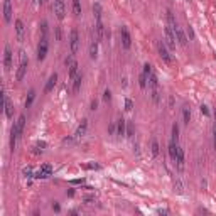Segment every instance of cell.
Returning a JSON list of instances; mask_svg holds the SVG:
<instances>
[{
	"label": "cell",
	"instance_id": "obj_1",
	"mask_svg": "<svg viewBox=\"0 0 216 216\" xmlns=\"http://www.w3.org/2000/svg\"><path fill=\"white\" fill-rule=\"evenodd\" d=\"M27 64H29V61H27V58H26V53L20 51V64H19L17 73H15V80L17 81L24 80V76H26V73H27Z\"/></svg>",
	"mask_w": 216,
	"mask_h": 216
},
{
	"label": "cell",
	"instance_id": "obj_2",
	"mask_svg": "<svg viewBox=\"0 0 216 216\" xmlns=\"http://www.w3.org/2000/svg\"><path fill=\"white\" fill-rule=\"evenodd\" d=\"M69 47H71V53L73 54H76L78 49H80V34H78L76 29H73L69 32Z\"/></svg>",
	"mask_w": 216,
	"mask_h": 216
},
{
	"label": "cell",
	"instance_id": "obj_3",
	"mask_svg": "<svg viewBox=\"0 0 216 216\" xmlns=\"http://www.w3.org/2000/svg\"><path fill=\"white\" fill-rule=\"evenodd\" d=\"M157 51H159V56L162 58V61H166L167 64H171L172 63V56H171V53L167 51V46L164 44V42H157Z\"/></svg>",
	"mask_w": 216,
	"mask_h": 216
},
{
	"label": "cell",
	"instance_id": "obj_4",
	"mask_svg": "<svg viewBox=\"0 0 216 216\" xmlns=\"http://www.w3.org/2000/svg\"><path fill=\"white\" fill-rule=\"evenodd\" d=\"M12 58H14L12 49H10V46L7 44L5 49H4V68H5V71H10V69H12V66H14Z\"/></svg>",
	"mask_w": 216,
	"mask_h": 216
},
{
	"label": "cell",
	"instance_id": "obj_5",
	"mask_svg": "<svg viewBox=\"0 0 216 216\" xmlns=\"http://www.w3.org/2000/svg\"><path fill=\"white\" fill-rule=\"evenodd\" d=\"M164 34H166V41H164V44L169 47V49H174L176 47V36H174V31H172V27H166L164 29Z\"/></svg>",
	"mask_w": 216,
	"mask_h": 216
},
{
	"label": "cell",
	"instance_id": "obj_6",
	"mask_svg": "<svg viewBox=\"0 0 216 216\" xmlns=\"http://www.w3.org/2000/svg\"><path fill=\"white\" fill-rule=\"evenodd\" d=\"M47 49H49V44H47V39L46 37H42L39 42V46H37V61H44L47 56Z\"/></svg>",
	"mask_w": 216,
	"mask_h": 216
},
{
	"label": "cell",
	"instance_id": "obj_7",
	"mask_svg": "<svg viewBox=\"0 0 216 216\" xmlns=\"http://www.w3.org/2000/svg\"><path fill=\"white\" fill-rule=\"evenodd\" d=\"M54 14H56V17L59 20L64 19V14H66V5H64V0H54Z\"/></svg>",
	"mask_w": 216,
	"mask_h": 216
},
{
	"label": "cell",
	"instance_id": "obj_8",
	"mask_svg": "<svg viewBox=\"0 0 216 216\" xmlns=\"http://www.w3.org/2000/svg\"><path fill=\"white\" fill-rule=\"evenodd\" d=\"M172 31H174V36H176V41H177V42H179V44H181V46H186V44H188V34L184 32V31H182L181 27L179 26H176V27H172Z\"/></svg>",
	"mask_w": 216,
	"mask_h": 216
},
{
	"label": "cell",
	"instance_id": "obj_9",
	"mask_svg": "<svg viewBox=\"0 0 216 216\" xmlns=\"http://www.w3.org/2000/svg\"><path fill=\"white\" fill-rule=\"evenodd\" d=\"M120 37H122V46L125 47V49H130V46H132V36H130L127 27H122Z\"/></svg>",
	"mask_w": 216,
	"mask_h": 216
},
{
	"label": "cell",
	"instance_id": "obj_10",
	"mask_svg": "<svg viewBox=\"0 0 216 216\" xmlns=\"http://www.w3.org/2000/svg\"><path fill=\"white\" fill-rule=\"evenodd\" d=\"M12 14H14L12 2H10V0H4V20H5L7 24L12 20Z\"/></svg>",
	"mask_w": 216,
	"mask_h": 216
},
{
	"label": "cell",
	"instance_id": "obj_11",
	"mask_svg": "<svg viewBox=\"0 0 216 216\" xmlns=\"http://www.w3.org/2000/svg\"><path fill=\"white\" fill-rule=\"evenodd\" d=\"M56 83H58V74L53 73L51 76H49V80H47L46 86H44V93H51L54 90V86H56Z\"/></svg>",
	"mask_w": 216,
	"mask_h": 216
},
{
	"label": "cell",
	"instance_id": "obj_12",
	"mask_svg": "<svg viewBox=\"0 0 216 216\" xmlns=\"http://www.w3.org/2000/svg\"><path fill=\"white\" fill-rule=\"evenodd\" d=\"M15 32H17V41H24V32H26V27L22 19L15 20Z\"/></svg>",
	"mask_w": 216,
	"mask_h": 216
},
{
	"label": "cell",
	"instance_id": "obj_13",
	"mask_svg": "<svg viewBox=\"0 0 216 216\" xmlns=\"http://www.w3.org/2000/svg\"><path fill=\"white\" fill-rule=\"evenodd\" d=\"M4 103H5V115L7 118H12L14 117V105L10 98H9V95H4Z\"/></svg>",
	"mask_w": 216,
	"mask_h": 216
},
{
	"label": "cell",
	"instance_id": "obj_14",
	"mask_svg": "<svg viewBox=\"0 0 216 216\" xmlns=\"http://www.w3.org/2000/svg\"><path fill=\"white\" fill-rule=\"evenodd\" d=\"M95 31H96V41L100 42V41L105 37V26H103V22H101V20H96Z\"/></svg>",
	"mask_w": 216,
	"mask_h": 216
},
{
	"label": "cell",
	"instance_id": "obj_15",
	"mask_svg": "<svg viewBox=\"0 0 216 216\" xmlns=\"http://www.w3.org/2000/svg\"><path fill=\"white\" fill-rule=\"evenodd\" d=\"M86 128H88V120H83L80 123V127L76 128V134H74V139H81L83 135L86 134Z\"/></svg>",
	"mask_w": 216,
	"mask_h": 216
},
{
	"label": "cell",
	"instance_id": "obj_16",
	"mask_svg": "<svg viewBox=\"0 0 216 216\" xmlns=\"http://www.w3.org/2000/svg\"><path fill=\"white\" fill-rule=\"evenodd\" d=\"M125 134H127V122L123 120V118H120V120L117 122V135L123 137Z\"/></svg>",
	"mask_w": 216,
	"mask_h": 216
},
{
	"label": "cell",
	"instance_id": "obj_17",
	"mask_svg": "<svg viewBox=\"0 0 216 216\" xmlns=\"http://www.w3.org/2000/svg\"><path fill=\"white\" fill-rule=\"evenodd\" d=\"M176 162H177V167H179V171H182V169H184V162H186V157H184V150H182L181 147H179V150H177V157H176Z\"/></svg>",
	"mask_w": 216,
	"mask_h": 216
},
{
	"label": "cell",
	"instance_id": "obj_18",
	"mask_svg": "<svg viewBox=\"0 0 216 216\" xmlns=\"http://www.w3.org/2000/svg\"><path fill=\"white\" fill-rule=\"evenodd\" d=\"M14 125H15V128H17V132L22 135L24 127H26V115H19V118H17V122H15Z\"/></svg>",
	"mask_w": 216,
	"mask_h": 216
},
{
	"label": "cell",
	"instance_id": "obj_19",
	"mask_svg": "<svg viewBox=\"0 0 216 216\" xmlns=\"http://www.w3.org/2000/svg\"><path fill=\"white\" fill-rule=\"evenodd\" d=\"M147 80H148V86L150 88H159V80H157V74L154 71L147 76Z\"/></svg>",
	"mask_w": 216,
	"mask_h": 216
},
{
	"label": "cell",
	"instance_id": "obj_20",
	"mask_svg": "<svg viewBox=\"0 0 216 216\" xmlns=\"http://www.w3.org/2000/svg\"><path fill=\"white\" fill-rule=\"evenodd\" d=\"M81 81H83V76H81V74H76V76L73 78V91H74V93H78V91H80Z\"/></svg>",
	"mask_w": 216,
	"mask_h": 216
},
{
	"label": "cell",
	"instance_id": "obj_21",
	"mask_svg": "<svg viewBox=\"0 0 216 216\" xmlns=\"http://www.w3.org/2000/svg\"><path fill=\"white\" fill-rule=\"evenodd\" d=\"M96 56H98V41H93L90 44V58L96 59Z\"/></svg>",
	"mask_w": 216,
	"mask_h": 216
},
{
	"label": "cell",
	"instance_id": "obj_22",
	"mask_svg": "<svg viewBox=\"0 0 216 216\" xmlns=\"http://www.w3.org/2000/svg\"><path fill=\"white\" fill-rule=\"evenodd\" d=\"M177 150H179L177 144H176V142H171V144H169V155H171L172 161H176V157H177Z\"/></svg>",
	"mask_w": 216,
	"mask_h": 216
},
{
	"label": "cell",
	"instance_id": "obj_23",
	"mask_svg": "<svg viewBox=\"0 0 216 216\" xmlns=\"http://www.w3.org/2000/svg\"><path fill=\"white\" fill-rule=\"evenodd\" d=\"M182 122H184L186 125H189V122H191V108H189L188 105L182 108Z\"/></svg>",
	"mask_w": 216,
	"mask_h": 216
},
{
	"label": "cell",
	"instance_id": "obj_24",
	"mask_svg": "<svg viewBox=\"0 0 216 216\" xmlns=\"http://www.w3.org/2000/svg\"><path fill=\"white\" fill-rule=\"evenodd\" d=\"M174 191L177 194H184V186H182V181L179 177H174Z\"/></svg>",
	"mask_w": 216,
	"mask_h": 216
},
{
	"label": "cell",
	"instance_id": "obj_25",
	"mask_svg": "<svg viewBox=\"0 0 216 216\" xmlns=\"http://www.w3.org/2000/svg\"><path fill=\"white\" fill-rule=\"evenodd\" d=\"M68 69H69V78L73 80L74 76L78 74V63H76V61H73V63H71V64L68 66Z\"/></svg>",
	"mask_w": 216,
	"mask_h": 216
},
{
	"label": "cell",
	"instance_id": "obj_26",
	"mask_svg": "<svg viewBox=\"0 0 216 216\" xmlns=\"http://www.w3.org/2000/svg\"><path fill=\"white\" fill-rule=\"evenodd\" d=\"M150 96H152V101H154L155 105H159V103H161V93H159V88H152Z\"/></svg>",
	"mask_w": 216,
	"mask_h": 216
},
{
	"label": "cell",
	"instance_id": "obj_27",
	"mask_svg": "<svg viewBox=\"0 0 216 216\" xmlns=\"http://www.w3.org/2000/svg\"><path fill=\"white\" fill-rule=\"evenodd\" d=\"M150 150H152V155H154V157H157V155H159V152H161V147H159V142L155 140H152V144H150Z\"/></svg>",
	"mask_w": 216,
	"mask_h": 216
},
{
	"label": "cell",
	"instance_id": "obj_28",
	"mask_svg": "<svg viewBox=\"0 0 216 216\" xmlns=\"http://www.w3.org/2000/svg\"><path fill=\"white\" fill-rule=\"evenodd\" d=\"M34 98H36V90H31L29 95H27V98H26V108H29L31 105H32Z\"/></svg>",
	"mask_w": 216,
	"mask_h": 216
},
{
	"label": "cell",
	"instance_id": "obj_29",
	"mask_svg": "<svg viewBox=\"0 0 216 216\" xmlns=\"http://www.w3.org/2000/svg\"><path fill=\"white\" fill-rule=\"evenodd\" d=\"M93 14H95V17H96V20H101V5L98 2L93 4Z\"/></svg>",
	"mask_w": 216,
	"mask_h": 216
},
{
	"label": "cell",
	"instance_id": "obj_30",
	"mask_svg": "<svg viewBox=\"0 0 216 216\" xmlns=\"http://www.w3.org/2000/svg\"><path fill=\"white\" fill-rule=\"evenodd\" d=\"M177 140H179V125L174 123V125H172V140L171 142H176V144H177Z\"/></svg>",
	"mask_w": 216,
	"mask_h": 216
},
{
	"label": "cell",
	"instance_id": "obj_31",
	"mask_svg": "<svg viewBox=\"0 0 216 216\" xmlns=\"http://www.w3.org/2000/svg\"><path fill=\"white\" fill-rule=\"evenodd\" d=\"M73 12L76 17H80L81 15V4H80V0H73Z\"/></svg>",
	"mask_w": 216,
	"mask_h": 216
},
{
	"label": "cell",
	"instance_id": "obj_32",
	"mask_svg": "<svg viewBox=\"0 0 216 216\" xmlns=\"http://www.w3.org/2000/svg\"><path fill=\"white\" fill-rule=\"evenodd\" d=\"M46 148V142H37L36 147H34V154H42Z\"/></svg>",
	"mask_w": 216,
	"mask_h": 216
},
{
	"label": "cell",
	"instance_id": "obj_33",
	"mask_svg": "<svg viewBox=\"0 0 216 216\" xmlns=\"http://www.w3.org/2000/svg\"><path fill=\"white\" fill-rule=\"evenodd\" d=\"M81 167L88 169V171H98V169H101V166L100 164H95V162H90V164H83Z\"/></svg>",
	"mask_w": 216,
	"mask_h": 216
},
{
	"label": "cell",
	"instance_id": "obj_34",
	"mask_svg": "<svg viewBox=\"0 0 216 216\" xmlns=\"http://www.w3.org/2000/svg\"><path fill=\"white\" fill-rule=\"evenodd\" d=\"M167 22H169V27H176L177 24H176V19H174V14L171 12V10H167Z\"/></svg>",
	"mask_w": 216,
	"mask_h": 216
},
{
	"label": "cell",
	"instance_id": "obj_35",
	"mask_svg": "<svg viewBox=\"0 0 216 216\" xmlns=\"http://www.w3.org/2000/svg\"><path fill=\"white\" fill-rule=\"evenodd\" d=\"M147 83H148V80H147V74H144V73H142L140 76H139V85H140V88H147Z\"/></svg>",
	"mask_w": 216,
	"mask_h": 216
},
{
	"label": "cell",
	"instance_id": "obj_36",
	"mask_svg": "<svg viewBox=\"0 0 216 216\" xmlns=\"http://www.w3.org/2000/svg\"><path fill=\"white\" fill-rule=\"evenodd\" d=\"M41 171H42V172H46L47 176H51V174H53V166H49V164H44V166L41 167Z\"/></svg>",
	"mask_w": 216,
	"mask_h": 216
},
{
	"label": "cell",
	"instance_id": "obj_37",
	"mask_svg": "<svg viewBox=\"0 0 216 216\" xmlns=\"http://www.w3.org/2000/svg\"><path fill=\"white\" fill-rule=\"evenodd\" d=\"M54 34H56V41L63 39V31H61V27H54Z\"/></svg>",
	"mask_w": 216,
	"mask_h": 216
},
{
	"label": "cell",
	"instance_id": "obj_38",
	"mask_svg": "<svg viewBox=\"0 0 216 216\" xmlns=\"http://www.w3.org/2000/svg\"><path fill=\"white\" fill-rule=\"evenodd\" d=\"M132 108H134V101L130 100V98H127V100H125V110H127V112H132Z\"/></svg>",
	"mask_w": 216,
	"mask_h": 216
},
{
	"label": "cell",
	"instance_id": "obj_39",
	"mask_svg": "<svg viewBox=\"0 0 216 216\" xmlns=\"http://www.w3.org/2000/svg\"><path fill=\"white\" fill-rule=\"evenodd\" d=\"M112 100V91L110 90H105L103 91V101H110Z\"/></svg>",
	"mask_w": 216,
	"mask_h": 216
},
{
	"label": "cell",
	"instance_id": "obj_40",
	"mask_svg": "<svg viewBox=\"0 0 216 216\" xmlns=\"http://www.w3.org/2000/svg\"><path fill=\"white\" fill-rule=\"evenodd\" d=\"M127 137H134V127H132V123L128 122V125H127Z\"/></svg>",
	"mask_w": 216,
	"mask_h": 216
},
{
	"label": "cell",
	"instance_id": "obj_41",
	"mask_svg": "<svg viewBox=\"0 0 216 216\" xmlns=\"http://www.w3.org/2000/svg\"><path fill=\"white\" fill-rule=\"evenodd\" d=\"M83 201L86 203V204H91V203H95V196H93V194L85 196V198H83Z\"/></svg>",
	"mask_w": 216,
	"mask_h": 216
},
{
	"label": "cell",
	"instance_id": "obj_42",
	"mask_svg": "<svg viewBox=\"0 0 216 216\" xmlns=\"http://www.w3.org/2000/svg\"><path fill=\"white\" fill-rule=\"evenodd\" d=\"M152 73V66H150V64H144V74H150Z\"/></svg>",
	"mask_w": 216,
	"mask_h": 216
},
{
	"label": "cell",
	"instance_id": "obj_43",
	"mask_svg": "<svg viewBox=\"0 0 216 216\" xmlns=\"http://www.w3.org/2000/svg\"><path fill=\"white\" fill-rule=\"evenodd\" d=\"M115 132H117V125H115V123H110V127H108V134L113 135Z\"/></svg>",
	"mask_w": 216,
	"mask_h": 216
},
{
	"label": "cell",
	"instance_id": "obj_44",
	"mask_svg": "<svg viewBox=\"0 0 216 216\" xmlns=\"http://www.w3.org/2000/svg\"><path fill=\"white\" fill-rule=\"evenodd\" d=\"M41 27H42V34H44V37H46V34H47V22H46V20H42Z\"/></svg>",
	"mask_w": 216,
	"mask_h": 216
},
{
	"label": "cell",
	"instance_id": "obj_45",
	"mask_svg": "<svg viewBox=\"0 0 216 216\" xmlns=\"http://www.w3.org/2000/svg\"><path fill=\"white\" fill-rule=\"evenodd\" d=\"M201 113L206 115V117H209V110H208V107H206V105H201Z\"/></svg>",
	"mask_w": 216,
	"mask_h": 216
},
{
	"label": "cell",
	"instance_id": "obj_46",
	"mask_svg": "<svg viewBox=\"0 0 216 216\" xmlns=\"http://www.w3.org/2000/svg\"><path fill=\"white\" fill-rule=\"evenodd\" d=\"M24 174H26L27 177H31V176H32V169H31V167H26V169H24Z\"/></svg>",
	"mask_w": 216,
	"mask_h": 216
},
{
	"label": "cell",
	"instance_id": "obj_47",
	"mask_svg": "<svg viewBox=\"0 0 216 216\" xmlns=\"http://www.w3.org/2000/svg\"><path fill=\"white\" fill-rule=\"evenodd\" d=\"M188 36H189V39H194V31H193V27L188 29Z\"/></svg>",
	"mask_w": 216,
	"mask_h": 216
},
{
	"label": "cell",
	"instance_id": "obj_48",
	"mask_svg": "<svg viewBox=\"0 0 216 216\" xmlns=\"http://www.w3.org/2000/svg\"><path fill=\"white\" fill-rule=\"evenodd\" d=\"M213 145H215V148H216V125H215V128H213Z\"/></svg>",
	"mask_w": 216,
	"mask_h": 216
},
{
	"label": "cell",
	"instance_id": "obj_49",
	"mask_svg": "<svg viewBox=\"0 0 216 216\" xmlns=\"http://www.w3.org/2000/svg\"><path fill=\"white\" fill-rule=\"evenodd\" d=\"M83 182H85V179H73L71 184H83Z\"/></svg>",
	"mask_w": 216,
	"mask_h": 216
},
{
	"label": "cell",
	"instance_id": "obj_50",
	"mask_svg": "<svg viewBox=\"0 0 216 216\" xmlns=\"http://www.w3.org/2000/svg\"><path fill=\"white\" fill-rule=\"evenodd\" d=\"M96 108H98V101L93 100V101H91V110H96Z\"/></svg>",
	"mask_w": 216,
	"mask_h": 216
},
{
	"label": "cell",
	"instance_id": "obj_51",
	"mask_svg": "<svg viewBox=\"0 0 216 216\" xmlns=\"http://www.w3.org/2000/svg\"><path fill=\"white\" fill-rule=\"evenodd\" d=\"M157 213H159V215H169L167 209H157Z\"/></svg>",
	"mask_w": 216,
	"mask_h": 216
},
{
	"label": "cell",
	"instance_id": "obj_52",
	"mask_svg": "<svg viewBox=\"0 0 216 216\" xmlns=\"http://www.w3.org/2000/svg\"><path fill=\"white\" fill-rule=\"evenodd\" d=\"M53 209H54V211H59V204H58V203H54V204H53Z\"/></svg>",
	"mask_w": 216,
	"mask_h": 216
},
{
	"label": "cell",
	"instance_id": "obj_53",
	"mask_svg": "<svg viewBox=\"0 0 216 216\" xmlns=\"http://www.w3.org/2000/svg\"><path fill=\"white\" fill-rule=\"evenodd\" d=\"M39 2H41V4H42V2H46V0H39Z\"/></svg>",
	"mask_w": 216,
	"mask_h": 216
}]
</instances>
